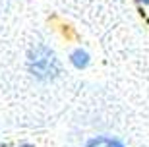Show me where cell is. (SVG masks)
<instances>
[{
    "label": "cell",
    "mask_w": 149,
    "mask_h": 147,
    "mask_svg": "<svg viewBox=\"0 0 149 147\" xmlns=\"http://www.w3.org/2000/svg\"><path fill=\"white\" fill-rule=\"evenodd\" d=\"M29 70L33 72V76L41 77V79H50L58 74V60H56L54 52L45 47L39 45L29 52Z\"/></svg>",
    "instance_id": "cell-1"
},
{
    "label": "cell",
    "mask_w": 149,
    "mask_h": 147,
    "mask_svg": "<svg viewBox=\"0 0 149 147\" xmlns=\"http://www.w3.org/2000/svg\"><path fill=\"white\" fill-rule=\"evenodd\" d=\"M85 147H124V145H122L118 139H112V137H109V136H99V137L89 139Z\"/></svg>",
    "instance_id": "cell-2"
},
{
    "label": "cell",
    "mask_w": 149,
    "mask_h": 147,
    "mask_svg": "<svg viewBox=\"0 0 149 147\" xmlns=\"http://www.w3.org/2000/svg\"><path fill=\"white\" fill-rule=\"evenodd\" d=\"M70 60H72V64L76 66L77 70H81V68H85V66L89 64V54L83 49H76L72 54H70Z\"/></svg>",
    "instance_id": "cell-3"
},
{
    "label": "cell",
    "mask_w": 149,
    "mask_h": 147,
    "mask_svg": "<svg viewBox=\"0 0 149 147\" xmlns=\"http://www.w3.org/2000/svg\"><path fill=\"white\" fill-rule=\"evenodd\" d=\"M139 2H145V4H149V0H139Z\"/></svg>",
    "instance_id": "cell-4"
}]
</instances>
